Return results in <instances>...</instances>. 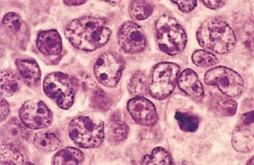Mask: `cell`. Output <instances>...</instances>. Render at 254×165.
<instances>
[{
  "label": "cell",
  "instance_id": "1",
  "mask_svg": "<svg viewBox=\"0 0 254 165\" xmlns=\"http://www.w3.org/2000/svg\"><path fill=\"white\" fill-rule=\"evenodd\" d=\"M111 34L103 19L93 16L73 20L65 31V37L72 46L86 52L94 51L105 46Z\"/></svg>",
  "mask_w": 254,
  "mask_h": 165
},
{
  "label": "cell",
  "instance_id": "23",
  "mask_svg": "<svg viewBox=\"0 0 254 165\" xmlns=\"http://www.w3.org/2000/svg\"><path fill=\"white\" fill-rule=\"evenodd\" d=\"M154 8L146 0H131L129 7L130 16L136 20H142L150 17Z\"/></svg>",
  "mask_w": 254,
  "mask_h": 165
},
{
  "label": "cell",
  "instance_id": "34",
  "mask_svg": "<svg viewBox=\"0 0 254 165\" xmlns=\"http://www.w3.org/2000/svg\"><path fill=\"white\" fill-rule=\"evenodd\" d=\"M242 123L254 122V110L244 114L242 118Z\"/></svg>",
  "mask_w": 254,
  "mask_h": 165
},
{
  "label": "cell",
  "instance_id": "18",
  "mask_svg": "<svg viewBox=\"0 0 254 165\" xmlns=\"http://www.w3.org/2000/svg\"><path fill=\"white\" fill-rule=\"evenodd\" d=\"M23 151L13 144H2L1 165H25L28 162Z\"/></svg>",
  "mask_w": 254,
  "mask_h": 165
},
{
  "label": "cell",
  "instance_id": "4",
  "mask_svg": "<svg viewBox=\"0 0 254 165\" xmlns=\"http://www.w3.org/2000/svg\"><path fill=\"white\" fill-rule=\"evenodd\" d=\"M157 40L160 49L171 55L182 53L187 41L184 29L174 17L164 15L156 23Z\"/></svg>",
  "mask_w": 254,
  "mask_h": 165
},
{
  "label": "cell",
  "instance_id": "35",
  "mask_svg": "<svg viewBox=\"0 0 254 165\" xmlns=\"http://www.w3.org/2000/svg\"><path fill=\"white\" fill-rule=\"evenodd\" d=\"M88 0H64V2L68 5L79 6L85 4Z\"/></svg>",
  "mask_w": 254,
  "mask_h": 165
},
{
  "label": "cell",
  "instance_id": "10",
  "mask_svg": "<svg viewBox=\"0 0 254 165\" xmlns=\"http://www.w3.org/2000/svg\"><path fill=\"white\" fill-rule=\"evenodd\" d=\"M118 42L122 50L127 54L141 53L146 45V37L143 29L132 21L124 23L118 32Z\"/></svg>",
  "mask_w": 254,
  "mask_h": 165
},
{
  "label": "cell",
  "instance_id": "33",
  "mask_svg": "<svg viewBox=\"0 0 254 165\" xmlns=\"http://www.w3.org/2000/svg\"><path fill=\"white\" fill-rule=\"evenodd\" d=\"M200 1L208 8L217 9L221 7L226 0H200Z\"/></svg>",
  "mask_w": 254,
  "mask_h": 165
},
{
  "label": "cell",
  "instance_id": "16",
  "mask_svg": "<svg viewBox=\"0 0 254 165\" xmlns=\"http://www.w3.org/2000/svg\"><path fill=\"white\" fill-rule=\"evenodd\" d=\"M15 65L26 84L32 87L41 79V73L36 61L30 59H17Z\"/></svg>",
  "mask_w": 254,
  "mask_h": 165
},
{
  "label": "cell",
  "instance_id": "28",
  "mask_svg": "<svg viewBox=\"0 0 254 165\" xmlns=\"http://www.w3.org/2000/svg\"><path fill=\"white\" fill-rule=\"evenodd\" d=\"M129 128L125 123L116 121L113 122L109 129L110 138L115 142H120L128 135Z\"/></svg>",
  "mask_w": 254,
  "mask_h": 165
},
{
  "label": "cell",
  "instance_id": "3",
  "mask_svg": "<svg viewBox=\"0 0 254 165\" xmlns=\"http://www.w3.org/2000/svg\"><path fill=\"white\" fill-rule=\"evenodd\" d=\"M68 130L71 139L81 148H98L104 140V122L95 117H77L71 121Z\"/></svg>",
  "mask_w": 254,
  "mask_h": 165
},
{
  "label": "cell",
  "instance_id": "24",
  "mask_svg": "<svg viewBox=\"0 0 254 165\" xmlns=\"http://www.w3.org/2000/svg\"><path fill=\"white\" fill-rule=\"evenodd\" d=\"M148 89L149 82L146 75L140 71L134 73L128 85L129 93L134 96H142L147 93Z\"/></svg>",
  "mask_w": 254,
  "mask_h": 165
},
{
  "label": "cell",
  "instance_id": "12",
  "mask_svg": "<svg viewBox=\"0 0 254 165\" xmlns=\"http://www.w3.org/2000/svg\"><path fill=\"white\" fill-rule=\"evenodd\" d=\"M232 145L237 152L248 153L254 150V122L242 123L232 133Z\"/></svg>",
  "mask_w": 254,
  "mask_h": 165
},
{
  "label": "cell",
  "instance_id": "32",
  "mask_svg": "<svg viewBox=\"0 0 254 165\" xmlns=\"http://www.w3.org/2000/svg\"><path fill=\"white\" fill-rule=\"evenodd\" d=\"M10 112L9 103L3 98H1V122H3L8 117Z\"/></svg>",
  "mask_w": 254,
  "mask_h": 165
},
{
  "label": "cell",
  "instance_id": "30",
  "mask_svg": "<svg viewBox=\"0 0 254 165\" xmlns=\"http://www.w3.org/2000/svg\"><path fill=\"white\" fill-rule=\"evenodd\" d=\"M241 32V39L242 41H244L246 46L249 48H254V25L252 24L245 25Z\"/></svg>",
  "mask_w": 254,
  "mask_h": 165
},
{
  "label": "cell",
  "instance_id": "37",
  "mask_svg": "<svg viewBox=\"0 0 254 165\" xmlns=\"http://www.w3.org/2000/svg\"><path fill=\"white\" fill-rule=\"evenodd\" d=\"M247 165H254V157L250 160L247 164Z\"/></svg>",
  "mask_w": 254,
  "mask_h": 165
},
{
  "label": "cell",
  "instance_id": "11",
  "mask_svg": "<svg viewBox=\"0 0 254 165\" xmlns=\"http://www.w3.org/2000/svg\"><path fill=\"white\" fill-rule=\"evenodd\" d=\"M128 110L137 124L143 126H151L159 119L156 109L153 103L142 97H136L128 103Z\"/></svg>",
  "mask_w": 254,
  "mask_h": 165
},
{
  "label": "cell",
  "instance_id": "8",
  "mask_svg": "<svg viewBox=\"0 0 254 165\" xmlns=\"http://www.w3.org/2000/svg\"><path fill=\"white\" fill-rule=\"evenodd\" d=\"M205 84L217 86L226 96L240 95L244 87V80L237 72L225 67L219 66L209 70L204 77Z\"/></svg>",
  "mask_w": 254,
  "mask_h": 165
},
{
  "label": "cell",
  "instance_id": "19",
  "mask_svg": "<svg viewBox=\"0 0 254 165\" xmlns=\"http://www.w3.org/2000/svg\"><path fill=\"white\" fill-rule=\"evenodd\" d=\"M84 160L83 153L79 150L67 147L58 152L53 158V165H79Z\"/></svg>",
  "mask_w": 254,
  "mask_h": 165
},
{
  "label": "cell",
  "instance_id": "2",
  "mask_svg": "<svg viewBox=\"0 0 254 165\" xmlns=\"http://www.w3.org/2000/svg\"><path fill=\"white\" fill-rule=\"evenodd\" d=\"M197 38L201 47L219 54L230 53L237 44L234 31L218 18L206 20L198 30Z\"/></svg>",
  "mask_w": 254,
  "mask_h": 165
},
{
  "label": "cell",
  "instance_id": "14",
  "mask_svg": "<svg viewBox=\"0 0 254 165\" xmlns=\"http://www.w3.org/2000/svg\"><path fill=\"white\" fill-rule=\"evenodd\" d=\"M178 84L181 90L197 101H200L204 96V89L196 72L187 69L181 74Z\"/></svg>",
  "mask_w": 254,
  "mask_h": 165
},
{
  "label": "cell",
  "instance_id": "26",
  "mask_svg": "<svg viewBox=\"0 0 254 165\" xmlns=\"http://www.w3.org/2000/svg\"><path fill=\"white\" fill-rule=\"evenodd\" d=\"M175 118L181 130L184 132L193 133L199 127V119L197 116L193 114L178 112Z\"/></svg>",
  "mask_w": 254,
  "mask_h": 165
},
{
  "label": "cell",
  "instance_id": "7",
  "mask_svg": "<svg viewBox=\"0 0 254 165\" xmlns=\"http://www.w3.org/2000/svg\"><path fill=\"white\" fill-rule=\"evenodd\" d=\"M180 68L173 63H162L154 69L150 93L153 98L161 100L167 98L174 92Z\"/></svg>",
  "mask_w": 254,
  "mask_h": 165
},
{
  "label": "cell",
  "instance_id": "5",
  "mask_svg": "<svg viewBox=\"0 0 254 165\" xmlns=\"http://www.w3.org/2000/svg\"><path fill=\"white\" fill-rule=\"evenodd\" d=\"M43 89L46 96L55 100L61 109L67 110L72 106L74 85L67 74L60 72L50 73L44 79Z\"/></svg>",
  "mask_w": 254,
  "mask_h": 165
},
{
  "label": "cell",
  "instance_id": "36",
  "mask_svg": "<svg viewBox=\"0 0 254 165\" xmlns=\"http://www.w3.org/2000/svg\"><path fill=\"white\" fill-rule=\"evenodd\" d=\"M103 1L113 4H117L121 1V0H103Z\"/></svg>",
  "mask_w": 254,
  "mask_h": 165
},
{
  "label": "cell",
  "instance_id": "21",
  "mask_svg": "<svg viewBox=\"0 0 254 165\" xmlns=\"http://www.w3.org/2000/svg\"><path fill=\"white\" fill-rule=\"evenodd\" d=\"M229 98L228 96H218L212 100L211 107L216 114L222 116H231L235 114L238 103Z\"/></svg>",
  "mask_w": 254,
  "mask_h": 165
},
{
  "label": "cell",
  "instance_id": "15",
  "mask_svg": "<svg viewBox=\"0 0 254 165\" xmlns=\"http://www.w3.org/2000/svg\"><path fill=\"white\" fill-rule=\"evenodd\" d=\"M39 51L46 55H56L62 51V41L57 30H50L40 32L37 38Z\"/></svg>",
  "mask_w": 254,
  "mask_h": 165
},
{
  "label": "cell",
  "instance_id": "29",
  "mask_svg": "<svg viewBox=\"0 0 254 165\" xmlns=\"http://www.w3.org/2000/svg\"><path fill=\"white\" fill-rule=\"evenodd\" d=\"M92 106L102 111L108 110L112 106V101L103 91L97 90L91 99Z\"/></svg>",
  "mask_w": 254,
  "mask_h": 165
},
{
  "label": "cell",
  "instance_id": "13",
  "mask_svg": "<svg viewBox=\"0 0 254 165\" xmlns=\"http://www.w3.org/2000/svg\"><path fill=\"white\" fill-rule=\"evenodd\" d=\"M2 26L12 39L23 44L28 40L29 32L27 25L20 16L14 12L7 13L2 19Z\"/></svg>",
  "mask_w": 254,
  "mask_h": 165
},
{
  "label": "cell",
  "instance_id": "25",
  "mask_svg": "<svg viewBox=\"0 0 254 165\" xmlns=\"http://www.w3.org/2000/svg\"><path fill=\"white\" fill-rule=\"evenodd\" d=\"M142 165H172L173 161L169 153L161 147L153 150L151 155L145 156L141 162Z\"/></svg>",
  "mask_w": 254,
  "mask_h": 165
},
{
  "label": "cell",
  "instance_id": "22",
  "mask_svg": "<svg viewBox=\"0 0 254 165\" xmlns=\"http://www.w3.org/2000/svg\"><path fill=\"white\" fill-rule=\"evenodd\" d=\"M22 125L16 118H12L6 124L2 130V136L8 140L9 144H15L23 141L27 136V133Z\"/></svg>",
  "mask_w": 254,
  "mask_h": 165
},
{
  "label": "cell",
  "instance_id": "31",
  "mask_svg": "<svg viewBox=\"0 0 254 165\" xmlns=\"http://www.w3.org/2000/svg\"><path fill=\"white\" fill-rule=\"evenodd\" d=\"M178 6L179 9L184 12L192 11L197 6L196 0H171Z\"/></svg>",
  "mask_w": 254,
  "mask_h": 165
},
{
  "label": "cell",
  "instance_id": "17",
  "mask_svg": "<svg viewBox=\"0 0 254 165\" xmlns=\"http://www.w3.org/2000/svg\"><path fill=\"white\" fill-rule=\"evenodd\" d=\"M33 143L35 147L40 151L52 152L59 148L61 141L54 133L41 131L34 135Z\"/></svg>",
  "mask_w": 254,
  "mask_h": 165
},
{
  "label": "cell",
  "instance_id": "20",
  "mask_svg": "<svg viewBox=\"0 0 254 165\" xmlns=\"http://www.w3.org/2000/svg\"><path fill=\"white\" fill-rule=\"evenodd\" d=\"M20 88L19 77L14 72L5 70L1 72V95L10 97L17 93Z\"/></svg>",
  "mask_w": 254,
  "mask_h": 165
},
{
  "label": "cell",
  "instance_id": "27",
  "mask_svg": "<svg viewBox=\"0 0 254 165\" xmlns=\"http://www.w3.org/2000/svg\"><path fill=\"white\" fill-rule=\"evenodd\" d=\"M192 59L195 65L201 67L212 66L218 63V59L215 55L202 50L195 52Z\"/></svg>",
  "mask_w": 254,
  "mask_h": 165
},
{
  "label": "cell",
  "instance_id": "6",
  "mask_svg": "<svg viewBox=\"0 0 254 165\" xmlns=\"http://www.w3.org/2000/svg\"><path fill=\"white\" fill-rule=\"evenodd\" d=\"M124 68L123 57L117 53L108 52L97 58L94 72L100 83L105 87L114 88L119 83Z\"/></svg>",
  "mask_w": 254,
  "mask_h": 165
},
{
  "label": "cell",
  "instance_id": "9",
  "mask_svg": "<svg viewBox=\"0 0 254 165\" xmlns=\"http://www.w3.org/2000/svg\"><path fill=\"white\" fill-rule=\"evenodd\" d=\"M21 121L32 130L49 127L53 121V114L46 103L40 100H28L19 111Z\"/></svg>",
  "mask_w": 254,
  "mask_h": 165
}]
</instances>
